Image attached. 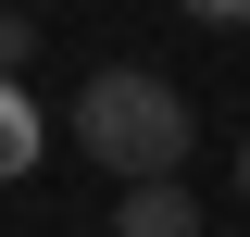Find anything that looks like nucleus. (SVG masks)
Returning <instances> with one entry per match:
<instances>
[{"label": "nucleus", "mask_w": 250, "mask_h": 237, "mask_svg": "<svg viewBox=\"0 0 250 237\" xmlns=\"http://www.w3.org/2000/svg\"><path fill=\"white\" fill-rule=\"evenodd\" d=\"M75 150L113 162L125 187H138V175H175V162H188V100L163 88L150 62H100L88 88H75Z\"/></svg>", "instance_id": "1"}, {"label": "nucleus", "mask_w": 250, "mask_h": 237, "mask_svg": "<svg viewBox=\"0 0 250 237\" xmlns=\"http://www.w3.org/2000/svg\"><path fill=\"white\" fill-rule=\"evenodd\" d=\"M113 237H200V200H188L175 175H138L113 200Z\"/></svg>", "instance_id": "2"}, {"label": "nucleus", "mask_w": 250, "mask_h": 237, "mask_svg": "<svg viewBox=\"0 0 250 237\" xmlns=\"http://www.w3.org/2000/svg\"><path fill=\"white\" fill-rule=\"evenodd\" d=\"M25 162H38V100L0 75V175H25Z\"/></svg>", "instance_id": "3"}, {"label": "nucleus", "mask_w": 250, "mask_h": 237, "mask_svg": "<svg viewBox=\"0 0 250 237\" xmlns=\"http://www.w3.org/2000/svg\"><path fill=\"white\" fill-rule=\"evenodd\" d=\"M25 50H38V25H25V13H0V75H13Z\"/></svg>", "instance_id": "4"}, {"label": "nucleus", "mask_w": 250, "mask_h": 237, "mask_svg": "<svg viewBox=\"0 0 250 237\" xmlns=\"http://www.w3.org/2000/svg\"><path fill=\"white\" fill-rule=\"evenodd\" d=\"M175 13H200V25H250V0H175Z\"/></svg>", "instance_id": "5"}, {"label": "nucleus", "mask_w": 250, "mask_h": 237, "mask_svg": "<svg viewBox=\"0 0 250 237\" xmlns=\"http://www.w3.org/2000/svg\"><path fill=\"white\" fill-rule=\"evenodd\" d=\"M238 200H250V138H238Z\"/></svg>", "instance_id": "6"}]
</instances>
